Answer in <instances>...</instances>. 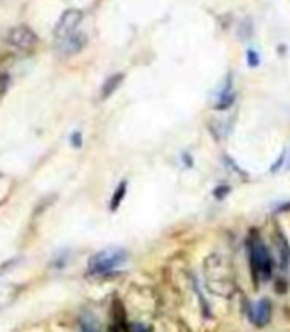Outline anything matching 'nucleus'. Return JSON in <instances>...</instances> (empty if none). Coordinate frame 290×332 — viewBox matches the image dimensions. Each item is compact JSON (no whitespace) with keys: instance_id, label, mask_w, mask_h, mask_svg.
Segmentation results:
<instances>
[{"instance_id":"1","label":"nucleus","mask_w":290,"mask_h":332,"mask_svg":"<svg viewBox=\"0 0 290 332\" xmlns=\"http://www.w3.org/2000/svg\"><path fill=\"white\" fill-rule=\"evenodd\" d=\"M247 257H249L251 274H253L254 284L258 286L260 281H268L273 274V258L268 249L256 233H251L247 238Z\"/></svg>"},{"instance_id":"2","label":"nucleus","mask_w":290,"mask_h":332,"mask_svg":"<svg viewBox=\"0 0 290 332\" xmlns=\"http://www.w3.org/2000/svg\"><path fill=\"white\" fill-rule=\"evenodd\" d=\"M126 258H128V255H126V252L123 249L101 250L96 255H92L91 260H89V274H94V276L108 274L125 264Z\"/></svg>"},{"instance_id":"3","label":"nucleus","mask_w":290,"mask_h":332,"mask_svg":"<svg viewBox=\"0 0 290 332\" xmlns=\"http://www.w3.org/2000/svg\"><path fill=\"white\" fill-rule=\"evenodd\" d=\"M80 21H82V12H80V10H77V9L65 10L55 28V36H57L58 43L67 40V38H70L72 34H75L77 26L80 24Z\"/></svg>"},{"instance_id":"4","label":"nucleus","mask_w":290,"mask_h":332,"mask_svg":"<svg viewBox=\"0 0 290 332\" xmlns=\"http://www.w3.org/2000/svg\"><path fill=\"white\" fill-rule=\"evenodd\" d=\"M7 40H9V43L15 46L17 50H24V52L33 50L38 43L36 34H34L29 28H26V26H17V28L10 29Z\"/></svg>"},{"instance_id":"5","label":"nucleus","mask_w":290,"mask_h":332,"mask_svg":"<svg viewBox=\"0 0 290 332\" xmlns=\"http://www.w3.org/2000/svg\"><path fill=\"white\" fill-rule=\"evenodd\" d=\"M247 315H249V320L256 327H265L272 319V303H270V300L263 298L256 305H249L247 307Z\"/></svg>"},{"instance_id":"6","label":"nucleus","mask_w":290,"mask_h":332,"mask_svg":"<svg viewBox=\"0 0 290 332\" xmlns=\"http://www.w3.org/2000/svg\"><path fill=\"white\" fill-rule=\"evenodd\" d=\"M86 41H87L86 34L79 33V31H77V33L72 34L70 38H67V40H63V41H60V43H58V46H60V50L65 53V55H73V53H79L80 50H82L84 46H86Z\"/></svg>"},{"instance_id":"7","label":"nucleus","mask_w":290,"mask_h":332,"mask_svg":"<svg viewBox=\"0 0 290 332\" xmlns=\"http://www.w3.org/2000/svg\"><path fill=\"white\" fill-rule=\"evenodd\" d=\"M234 101H235V94L232 92V79H231V76H227L226 84H224V87L219 92L217 103L214 105V110L224 111L234 105Z\"/></svg>"},{"instance_id":"8","label":"nucleus","mask_w":290,"mask_h":332,"mask_svg":"<svg viewBox=\"0 0 290 332\" xmlns=\"http://www.w3.org/2000/svg\"><path fill=\"white\" fill-rule=\"evenodd\" d=\"M277 247H278V255H280L282 271L290 276V245L282 231H278L277 235Z\"/></svg>"},{"instance_id":"9","label":"nucleus","mask_w":290,"mask_h":332,"mask_svg":"<svg viewBox=\"0 0 290 332\" xmlns=\"http://www.w3.org/2000/svg\"><path fill=\"white\" fill-rule=\"evenodd\" d=\"M123 81H125V74H123V72H116V74L108 77L106 83H104L103 87H101V94H99L101 101H104V99H108V98H111V94H115L116 89L121 86Z\"/></svg>"},{"instance_id":"10","label":"nucleus","mask_w":290,"mask_h":332,"mask_svg":"<svg viewBox=\"0 0 290 332\" xmlns=\"http://www.w3.org/2000/svg\"><path fill=\"white\" fill-rule=\"evenodd\" d=\"M126 188H128V183H126V181H121V183L118 185V188L115 190L113 197H111V202H110V211L111 212L118 211L119 204L123 202V199H125V195H126Z\"/></svg>"},{"instance_id":"11","label":"nucleus","mask_w":290,"mask_h":332,"mask_svg":"<svg viewBox=\"0 0 290 332\" xmlns=\"http://www.w3.org/2000/svg\"><path fill=\"white\" fill-rule=\"evenodd\" d=\"M239 36H241L242 40H246V38L253 36V22H251L249 19L242 21V26L239 28Z\"/></svg>"},{"instance_id":"12","label":"nucleus","mask_w":290,"mask_h":332,"mask_svg":"<svg viewBox=\"0 0 290 332\" xmlns=\"http://www.w3.org/2000/svg\"><path fill=\"white\" fill-rule=\"evenodd\" d=\"M246 57H247V64H249L251 67H258V65H260V55H258L254 50H247Z\"/></svg>"},{"instance_id":"13","label":"nucleus","mask_w":290,"mask_h":332,"mask_svg":"<svg viewBox=\"0 0 290 332\" xmlns=\"http://www.w3.org/2000/svg\"><path fill=\"white\" fill-rule=\"evenodd\" d=\"M229 192H231V187H227V185H220V187H217L214 190V195L217 197V199H224Z\"/></svg>"},{"instance_id":"14","label":"nucleus","mask_w":290,"mask_h":332,"mask_svg":"<svg viewBox=\"0 0 290 332\" xmlns=\"http://www.w3.org/2000/svg\"><path fill=\"white\" fill-rule=\"evenodd\" d=\"M285 156H287V153H285V151L282 153L280 156H278V160L272 165V173H275V171H278V169H280V166L284 165V161H285Z\"/></svg>"},{"instance_id":"15","label":"nucleus","mask_w":290,"mask_h":332,"mask_svg":"<svg viewBox=\"0 0 290 332\" xmlns=\"http://www.w3.org/2000/svg\"><path fill=\"white\" fill-rule=\"evenodd\" d=\"M130 332H150L144 324L137 322V324H130Z\"/></svg>"},{"instance_id":"16","label":"nucleus","mask_w":290,"mask_h":332,"mask_svg":"<svg viewBox=\"0 0 290 332\" xmlns=\"http://www.w3.org/2000/svg\"><path fill=\"white\" fill-rule=\"evenodd\" d=\"M82 332H99V329L92 322H82Z\"/></svg>"},{"instance_id":"17","label":"nucleus","mask_w":290,"mask_h":332,"mask_svg":"<svg viewBox=\"0 0 290 332\" xmlns=\"http://www.w3.org/2000/svg\"><path fill=\"white\" fill-rule=\"evenodd\" d=\"M72 144L75 146V148H80V144H82V136H80V132L72 134Z\"/></svg>"},{"instance_id":"18","label":"nucleus","mask_w":290,"mask_h":332,"mask_svg":"<svg viewBox=\"0 0 290 332\" xmlns=\"http://www.w3.org/2000/svg\"><path fill=\"white\" fill-rule=\"evenodd\" d=\"M110 332H125V331H123L121 327H118V326H116V324H115V326H111V327H110Z\"/></svg>"},{"instance_id":"19","label":"nucleus","mask_w":290,"mask_h":332,"mask_svg":"<svg viewBox=\"0 0 290 332\" xmlns=\"http://www.w3.org/2000/svg\"><path fill=\"white\" fill-rule=\"evenodd\" d=\"M183 160H184V163H186V166H191V165H193V161L189 160V156H188V154H184V156H183Z\"/></svg>"},{"instance_id":"20","label":"nucleus","mask_w":290,"mask_h":332,"mask_svg":"<svg viewBox=\"0 0 290 332\" xmlns=\"http://www.w3.org/2000/svg\"><path fill=\"white\" fill-rule=\"evenodd\" d=\"M287 209H290V204H284V206L278 207V211H287Z\"/></svg>"},{"instance_id":"21","label":"nucleus","mask_w":290,"mask_h":332,"mask_svg":"<svg viewBox=\"0 0 290 332\" xmlns=\"http://www.w3.org/2000/svg\"><path fill=\"white\" fill-rule=\"evenodd\" d=\"M285 168H287V169H290V161H289V163H287V166H285Z\"/></svg>"}]
</instances>
